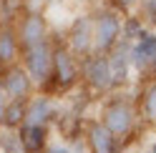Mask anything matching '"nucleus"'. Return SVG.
Here are the masks:
<instances>
[{
  "label": "nucleus",
  "instance_id": "obj_1",
  "mask_svg": "<svg viewBox=\"0 0 156 153\" xmlns=\"http://www.w3.org/2000/svg\"><path fill=\"white\" fill-rule=\"evenodd\" d=\"M23 70L28 73L30 83H45L53 73V48L45 43L28 48L23 55Z\"/></svg>",
  "mask_w": 156,
  "mask_h": 153
},
{
  "label": "nucleus",
  "instance_id": "obj_2",
  "mask_svg": "<svg viewBox=\"0 0 156 153\" xmlns=\"http://www.w3.org/2000/svg\"><path fill=\"white\" fill-rule=\"evenodd\" d=\"M121 35V18L116 13H101L93 23V45L96 50H113L116 40Z\"/></svg>",
  "mask_w": 156,
  "mask_h": 153
},
{
  "label": "nucleus",
  "instance_id": "obj_3",
  "mask_svg": "<svg viewBox=\"0 0 156 153\" xmlns=\"http://www.w3.org/2000/svg\"><path fill=\"white\" fill-rule=\"evenodd\" d=\"M45 33H48V28H45L43 15L28 13V15L23 18L20 28H18L15 38H18V45H23V50H28V48H35V45L45 43Z\"/></svg>",
  "mask_w": 156,
  "mask_h": 153
},
{
  "label": "nucleus",
  "instance_id": "obj_4",
  "mask_svg": "<svg viewBox=\"0 0 156 153\" xmlns=\"http://www.w3.org/2000/svg\"><path fill=\"white\" fill-rule=\"evenodd\" d=\"M133 108L126 106V103H113L103 110V121L101 126L111 133V136H121V133H129V128L133 126Z\"/></svg>",
  "mask_w": 156,
  "mask_h": 153
},
{
  "label": "nucleus",
  "instance_id": "obj_5",
  "mask_svg": "<svg viewBox=\"0 0 156 153\" xmlns=\"http://www.w3.org/2000/svg\"><path fill=\"white\" fill-rule=\"evenodd\" d=\"M30 78H28V73L23 68H10L5 73V78H3V93L5 95H10V100H23L28 93H30Z\"/></svg>",
  "mask_w": 156,
  "mask_h": 153
},
{
  "label": "nucleus",
  "instance_id": "obj_6",
  "mask_svg": "<svg viewBox=\"0 0 156 153\" xmlns=\"http://www.w3.org/2000/svg\"><path fill=\"white\" fill-rule=\"evenodd\" d=\"M129 60H133L139 68H156V35H141Z\"/></svg>",
  "mask_w": 156,
  "mask_h": 153
},
{
  "label": "nucleus",
  "instance_id": "obj_7",
  "mask_svg": "<svg viewBox=\"0 0 156 153\" xmlns=\"http://www.w3.org/2000/svg\"><path fill=\"white\" fill-rule=\"evenodd\" d=\"M53 73H55L58 83H63V85L76 80V60H73V55L68 53L66 48L53 50Z\"/></svg>",
  "mask_w": 156,
  "mask_h": 153
},
{
  "label": "nucleus",
  "instance_id": "obj_8",
  "mask_svg": "<svg viewBox=\"0 0 156 153\" xmlns=\"http://www.w3.org/2000/svg\"><path fill=\"white\" fill-rule=\"evenodd\" d=\"M86 78L93 88L106 90L111 88V73H108V63H106V55H96L93 60H88L86 65Z\"/></svg>",
  "mask_w": 156,
  "mask_h": 153
},
{
  "label": "nucleus",
  "instance_id": "obj_9",
  "mask_svg": "<svg viewBox=\"0 0 156 153\" xmlns=\"http://www.w3.org/2000/svg\"><path fill=\"white\" fill-rule=\"evenodd\" d=\"M53 116V103L48 98H33L28 103V108H23V121L25 126H41Z\"/></svg>",
  "mask_w": 156,
  "mask_h": 153
},
{
  "label": "nucleus",
  "instance_id": "obj_10",
  "mask_svg": "<svg viewBox=\"0 0 156 153\" xmlns=\"http://www.w3.org/2000/svg\"><path fill=\"white\" fill-rule=\"evenodd\" d=\"M106 63H108V73H111V85L123 83L126 75H129V53H126V48L111 50V55H106Z\"/></svg>",
  "mask_w": 156,
  "mask_h": 153
},
{
  "label": "nucleus",
  "instance_id": "obj_11",
  "mask_svg": "<svg viewBox=\"0 0 156 153\" xmlns=\"http://www.w3.org/2000/svg\"><path fill=\"white\" fill-rule=\"evenodd\" d=\"M91 40H93V25H91L88 18H81L71 30V45H73V50L83 53L91 45Z\"/></svg>",
  "mask_w": 156,
  "mask_h": 153
},
{
  "label": "nucleus",
  "instance_id": "obj_12",
  "mask_svg": "<svg viewBox=\"0 0 156 153\" xmlns=\"http://www.w3.org/2000/svg\"><path fill=\"white\" fill-rule=\"evenodd\" d=\"M18 138H20L25 153H38L43 148V143H45V131L41 126H23V131H20Z\"/></svg>",
  "mask_w": 156,
  "mask_h": 153
},
{
  "label": "nucleus",
  "instance_id": "obj_13",
  "mask_svg": "<svg viewBox=\"0 0 156 153\" xmlns=\"http://www.w3.org/2000/svg\"><path fill=\"white\" fill-rule=\"evenodd\" d=\"M88 138H91V148H93V153H113V136L101 126V123L91 126Z\"/></svg>",
  "mask_w": 156,
  "mask_h": 153
},
{
  "label": "nucleus",
  "instance_id": "obj_14",
  "mask_svg": "<svg viewBox=\"0 0 156 153\" xmlns=\"http://www.w3.org/2000/svg\"><path fill=\"white\" fill-rule=\"evenodd\" d=\"M18 38L15 33L10 30V28H5V30H0V63H5V65H10L15 60V55H18Z\"/></svg>",
  "mask_w": 156,
  "mask_h": 153
},
{
  "label": "nucleus",
  "instance_id": "obj_15",
  "mask_svg": "<svg viewBox=\"0 0 156 153\" xmlns=\"http://www.w3.org/2000/svg\"><path fill=\"white\" fill-rule=\"evenodd\" d=\"M3 118H5V126H18V123L23 121V103L20 100H10L3 110Z\"/></svg>",
  "mask_w": 156,
  "mask_h": 153
},
{
  "label": "nucleus",
  "instance_id": "obj_16",
  "mask_svg": "<svg viewBox=\"0 0 156 153\" xmlns=\"http://www.w3.org/2000/svg\"><path fill=\"white\" fill-rule=\"evenodd\" d=\"M144 113L149 118H156V83H151L144 90Z\"/></svg>",
  "mask_w": 156,
  "mask_h": 153
},
{
  "label": "nucleus",
  "instance_id": "obj_17",
  "mask_svg": "<svg viewBox=\"0 0 156 153\" xmlns=\"http://www.w3.org/2000/svg\"><path fill=\"white\" fill-rule=\"evenodd\" d=\"M0 141H3V153H25L23 143H20V138L15 133H5Z\"/></svg>",
  "mask_w": 156,
  "mask_h": 153
},
{
  "label": "nucleus",
  "instance_id": "obj_18",
  "mask_svg": "<svg viewBox=\"0 0 156 153\" xmlns=\"http://www.w3.org/2000/svg\"><path fill=\"white\" fill-rule=\"evenodd\" d=\"M141 5H144V13H146V18L156 23V0H141Z\"/></svg>",
  "mask_w": 156,
  "mask_h": 153
},
{
  "label": "nucleus",
  "instance_id": "obj_19",
  "mask_svg": "<svg viewBox=\"0 0 156 153\" xmlns=\"http://www.w3.org/2000/svg\"><path fill=\"white\" fill-rule=\"evenodd\" d=\"M48 153H71V151H68V148H61V146H55V148H51Z\"/></svg>",
  "mask_w": 156,
  "mask_h": 153
},
{
  "label": "nucleus",
  "instance_id": "obj_20",
  "mask_svg": "<svg viewBox=\"0 0 156 153\" xmlns=\"http://www.w3.org/2000/svg\"><path fill=\"white\" fill-rule=\"evenodd\" d=\"M151 153H156V143H154V148H151Z\"/></svg>",
  "mask_w": 156,
  "mask_h": 153
}]
</instances>
